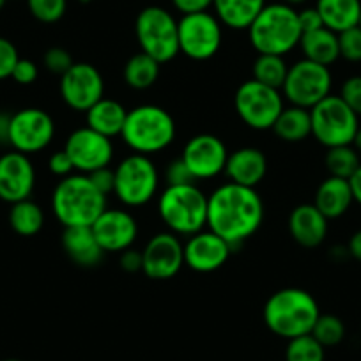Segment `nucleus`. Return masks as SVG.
Returning <instances> with one entry per match:
<instances>
[{
	"instance_id": "f257e3e1",
	"label": "nucleus",
	"mask_w": 361,
	"mask_h": 361,
	"mask_svg": "<svg viewBox=\"0 0 361 361\" xmlns=\"http://www.w3.org/2000/svg\"><path fill=\"white\" fill-rule=\"evenodd\" d=\"M264 220V202L255 188L225 183L207 197V227L234 248L252 238Z\"/></svg>"
},
{
	"instance_id": "f03ea898",
	"label": "nucleus",
	"mask_w": 361,
	"mask_h": 361,
	"mask_svg": "<svg viewBox=\"0 0 361 361\" xmlns=\"http://www.w3.org/2000/svg\"><path fill=\"white\" fill-rule=\"evenodd\" d=\"M264 322L271 333L286 340L310 335L321 310L308 290L289 289L276 290L264 305Z\"/></svg>"
},
{
	"instance_id": "7ed1b4c3",
	"label": "nucleus",
	"mask_w": 361,
	"mask_h": 361,
	"mask_svg": "<svg viewBox=\"0 0 361 361\" xmlns=\"http://www.w3.org/2000/svg\"><path fill=\"white\" fill-rule=\"evenodd\" d=\"M51 207L64 228L92 227L106 209V197L92 185L87 173H71L55 186Z\"/></svg>"
},
{
	"instance_id": "20e7f679",
	"label": "nucleus",
	"mask_w": 361,
	"mask_h": 361,
	"mask_svg": "<svg viewBox=\"0 0 361 361\" xmlns=\"http://www.w3.org/2000/svg\"><path fill=\"white\" fill-rule=\"evenodd\" d=\"M301 36L298 11L286 2L264 6L248 29L250 44L259 55L283 57L300 47Z\"/></svg>"
},
{
	"instance_id": "39448f33",
	"label": "nucleus",
	"mask_w": 361,
	"mask_h": 361,
	"mask_svg": "<svg viewBox=\"0 0 361 361\" xmlns=\"http://www.w3.org/2000/svg\"><path fill=\"white\" fill-rule=\"evenodd\" d=\"M123 140L135 154H156L169 147L176 138V123L165 109L158 105H140L128 110Z\"/></svg>"
},
{
	"instance_id": "423d86ee",
	"label": "nucleus",
	"mask_w": 361,
	"mask_h": 361,
	"mask_svg": "<svg viewBox=\"0 0 361 361\" xmlns=\"http://www.w3.org/2000/svg\"><path fill=\"white\" fill-rule=\"evenodd\" d=\"M163 224L176 235H193L207 225V195L193 185L166 186L158 199Z\"/></svg>"
},
{
	"instance_id": "0eeeda50",
	"label": "nucleus",
	"mask_w": 361,
	"mask_h": 361,
	"mask_svg": "<svg viewBox=\"0 0 361 361\" xmlns=\"http://www.w3.org/2000/svg\"><path fill=\"white\" fill-rule=\"evenodd\" d=\"M179 20L159 6L142 9L135 22V34L142 51L159 64L179 55Z\"/></svg>"
},
{
	"instance_id": "6e6552de",
	"label": "nucleus",
	"mask_w": 361,
	"mask_h": 361,
	"mask_svg": "<svg viewBox=\"0 0 361 361\" xmlns=\"http://www.w3.org/2000/svg\"><path fill=\"white\" fill-rule=\"evenodd\" d=\"M312 137L326 149L353 145L360 130V117L340 96L329 94L310 110Z\"/></svg>"
},
{
	"instance_id": "1a4fd4ad",
	"label": "nucleus",
	"mask_w": 361,
	"mask_h": 361,
	"mask_svg": "<svg viewBox=\"0 0 361 361\" xmlns=\"http://www.w3.org/2000/svg\"><path fill=\"white\" fill-rule=\"evenodd\" d=\"M114 195L128 207H140L154 199L159 186V173L149 156L131 154L114 170Z\"/></svg>"
},
{
	"instance_id": "9d476101",
	"label": "nucleus",
	"mask_w": 361,
	"mask_h": 361,
	"mask_svg": "<svg viewBox=\"0 0 361 361\" xmlns=\"http://www.w3.org/2000/svg\"><path fill=\"white\" fill-rule=\"evenodd\" d=\"M234 106L239 119L257 131L271 130L286 109L280 90L259 83L257 80H248L238 87Z\"/></svg>"
},
{
	"instance_id": "9b49d317",
	"label": "nucleus",
	"mask_w": 361,
	"mask_h": 361,
	"mask_svg": "<svg viewBox=\"0 0 361 361\" xmlns=\"http://www.w3.org/2000/svg\"><path fill=\"white\" fill-rule=\"evenodd\" d=\"M333 76L328 66L303 59L287 71L282 94L294 106L312 110L317 103L331 94Z\"/></svg>"
},
{
	"instance_id": "f8f14e48",
	"label": "nucleus",
	"mask_w": 361,
	"mask_h": 361,
	"mask_svg": "<svg viewBox=\"0 0 361 361\" xmlns=\"http://www.w3.org/2000/svg\"><path fill=\"white\" fill-rule=\"evenodd\" d=\"M179 54L192 61H209L221 48L224 30L220 20L209 11L180 16L179 23Z\"/></svg>"
},
{
	"instance_id": "ddd939ff",
	"label": "nucleus",
	"mask_w": 361,
	"mask_h": 361,
	"mask_svg": "<svg viewBox=\"0 0 361 361\" xmlns=\"http://www.w3.org/2000/svg\"><path fill=\"white\" fill-rule=\"evenodd\" d=\"M55 137V123L41 109H23L11 116L9 144L23 154H34L50 145Z\"/></svg>"
},
{
	"instance_id": "4468645a",
	"label": "nucleus",
	"mask_w": 361,
	"mask_h": 361,
	"mask_svg": "<svg viewBox=\"0 0 361 361\" xmlns=\"http://www.w3.org/2000/svg\"><path fill=\"white\" fill-rule=\"evenodd\" d=\"M61 98L75 112H87L105 94L102 73L89 62H75L61 76Z\"/></svg>"
},
{
	"instance_id": "2eb2a0df",
	"label": "nucleus",
	"mask_w": 361,
	"mask_h": 361,
	"mask_svg": "<svg viewBox=\"0 0 361 361\" xmlns=\"http://www.w3.org/2000/svg\"><path fill=\"white\" fill-rule=\"evenodd\" d=\"M73 166L78 173H92L110 166L114 159L112 138L90 130L89 126L78 128L68 137L64 145Z\"/></svg>"
},
{
	"instance_id": "dca6fc26",
	"label": "nucleus",
	"mask_w": 361,
	"mask_h": 361,
	"mask_svg": "<svg viewBox=\"0 0 361 361\" xmlns=\"http://www.w3.org/2000/svg\"><path fill=\"white\" fill-rule=\"evenodd\" d=\"M142 271L151 280H170L185 266V245L172 232H159L142 250Z\"/></svg>"
},
{
	"instance_id": "f3484780",
	"label": "nucleus",
	"mask_w": 361,
	"mask_h": 361,
	"mask_svg": "<svg viewBox=\"0 0 361 361\" xmlns=\"http://www.w3.org/2000/svg\"><path fill=\"white\" fill-rule=\"evenodd\" d=\"M183 161L197 179H213L225 172L228 151L216 135L202 133L190 138L183 149Z\"/></svg>"
},
{
	"instance_id": "a211bd4d",
	"label": "nucleus",
	"mask_w": 361,
	"mask_h": 361,
	"mask_svg": "<svg viewBox=\"0 0 361 361\" xmlns=\"http://www.w3.org/2000/svg\"><path fill=\"white\" fill-rule=\"evenodd\" d=\"M36 186V170L29 156L13 151L0 156V199L16 204L30 199Z\"/></svg>"
},
{
	"instance_id": "6ab92c4d",
	"label": "nucleus",
	"mask_w": 361,
	"mask_h": 361,
	"mask_svg": "<svg viewBox=\"0 0 361 361\" xmlns=\"http://www.w3.org/2000/svg\"><path fill=\"white\" fill-rule=\"evenodd\" d=\"M232 246L213 231H200L190 235L185 245V266L197 273H213L231 257Z\"/></svg>"
},
{
	"instance_id": "aec40b11",
	"label": "nucleus",
	"mask_w": 361,
	"mask_h": 361,
	"mask_svg": "<svg viewBox=\"0 0 361 361\" xmlns=\"http://www.w3.org/2000/svg\"><path fill=\"white\" fill-rule=\"evenodd\" d=\"M96 239L103 252L121 253L131 248L138 235V225L133 214L124 209H105L92 225Z\"/></svg>"
},
{
	"instance_id": "412c9836",
	"label": "nucleus",
	"mask_w": 361,
	"mask_h": 361,
	"mask_svg": "<svg viewBox=\"0 0 361 361\" xmlns=\"http://www.w3.org/2000/svg\"><path fill=\"white\" fill-rule=\"evenodd\" d=\"M328 218L314 206L301 204L289 214L290 238L303 248H317L328 235Z\"/></svg>"
},
{
	"instance_id": "4be33fe9",
	"label": "nucleus",
	"mask_w": 361,
	"mask_h": 361,
	"mask_svg": "<svg viewBox=\"0 0 361 361\" xmlns=\"http://www.w3.org/2000/svg\"><path fill=\"white\" fill-rule=\"evenodd\" d=\"M266 154L257 147H241L231 152L225 165V176L228 177V183L248 186V188H255L266 177Z\"/></svg>"
},
{
	"instance_id": "5701e85b",
	"label": "nucleus",
	"mask_w": 361,
	"mask_h": 361,
	"mask_svg": "<svg viewBox=\"0 0 361 361\" xmlns=\"http://www.w3.org/2000/svg\"><path fill=\"white\" fill-rule=\"evenodd\" d=\"M62 248L69 259L82 267H94L102 262L103 248L92 227H68L62 234Z\"/></svg>"
},
{
	"instance_id": "b1692460",
	"label": "nucleus",
	"mask_w": 361,
	"mask_h": 361,
	"mask_svg": "<svg viewBox=\"0 0 361 361\" xmlns=\"http://www.w3.org/2000/svg\"><path fill=\"white\" fill-rule=\"evenodd\" d=\"M353 202L354 197L349 180L329 176L328 179H324L319 185L317 192H315L314 206L328 220H335V218L343 216L349 211V207L353 206Z\"/></svg>"
},
{
	"instance_id": "393cba45",
	"label": "nucleus",
	"mask_w": 361,
	"mask_h": 361,
	"mask_svg": "<svg viewBox=\"0 0 361 361\" xmlns=\"http://www.w3.org/2000/svg\"><path fill=\"white\" fill-rule=\"evenodd\" d=\"M264 6L266 0H213L214 16L234 30H248Z\"/></svg>"
},
{
	"instance_id": "a878e982",
	"label": "nucleus",
	"mask_w": 361,
	"mask_h": 361,
	"mask_svg": "<svg viewBox=\"0 0 361 361\" xmlns=\"http://www.w3.org/2000/svg\"><path fill=\"white\" fill-rule=\"evenodd\" d=\"M87 126L105 137L114 138L123 133L128 110L116 99L102 98L94 106L87 110Z\"/></svg>"
},
{
	"instance_id": "bb28decb",
	"label": "nucleus",
	"mask_w": 361,
	"mask_h": 361,
	"mask_svg": "<svg viewBox=\"0 0 361 361\" xmlns=\"http://www.w3.org/2000/svg\"><path fill=\"white\" fill-rule=\"evenodd\" d=\"M315 9L321 15L322 25L340 34L360 23L361 0H317Z\"/></svg>"
},
{
	"instance_id": "cd10ccee",
	"label": "nucleus",
	"mask_w": 361,
	"mask_h": 361,
	"mask_svg": "<svg viewBox=\"0 0 361 361\" xmlns=\"http://www.w3.org/2000/svg\"><path fill=\"white\" fill-rule=\"evenodd\" d=\"M300 47L307 61L317 62V64L328 66V68L340 59L338 34L326 27L303 34Z\"/></svg>"
},
{
	"instance_id": "c85d7f7f",
	"label": "nucleus",
	"mask_w": 361,
	"mask_h": 361,
	"mask_svg": "<svg viewBox=\"0 0 361 361\" xmlns=\"http://www.w3.org/2000/svg\"><path fill=\"white\" fill-rule=\"evenodd\" d=\"M271 130L275 131L276 137L282 138L283 142H290V144L307 140L312 135L310 110L294 105L287 106L282 110Z\"/></svg>"
},
{
	"instance_id": "c756f323",
	"label": "nucleus",
	"mask_w": 361,
	"mask_h": 361,
	"mask_svg": "<svg viewBox=\"0 0 361 361\" xmlns=\"http://www.w3.org/2000/svg\"><path fill=\"white\" fill-rule=\"evenodd\" d=\"M124 82L135 90H145L158 82L159 76V62L152 57L145 55L144 51L135 54L128 59L124 64Z\"/></svg>"
},
{
	"instance_id": "7c9ffc66",
	"label": "nucleus",
	"mask_w": 361,
	"mask_h": 361,
	"mask_svg": "<svg viewBox=\"0 0 361 361\" xmlns=\"http://www.w3.org/2000/svg\"><path fill=\"white\" fill-rule=\"evenodd\" d=\"M9 224H11V228L16 234L23 235V238H30V235H36L43 228L44 213L30 199L20 200V202L11 204Z\"/></svg>"
},
{
	"instance_id": "2f4dec72",
	"label": "nucleus",
	"mask_w": 361,
	"mask_h": 361,
	"mask_svg": "<svg viewBox=\"0 0 361 361\" xmlns=\"http://www.w3.org/2000/svg\"><path fill=\"white\" fill-rule=\"evenodd\" d=\"M252 71L253 80L267 87H273V89L282 90L289 66L286 64L283 57H280V55H259L253 62Z\"/></svg>"
},
{
	"instance_id": "473e14b6",
	"label": "nucleus",
	"mask_w": 361,
	"mask_h": 361,
	"mask_svg": "<svg viewBox=\"0 0 361 361\" xmlns=\"http://www.w3.org/2000/svg\"><path fill=\"white\" fill-rule=\"evenodd\" d=\"M324 165L328 169L329 176L349 180L357 170V166L361 165V156L357 154L353 145H340V147L328 149Z\"/></svg>"
},
{
	"instance_id": "72a5a7b5",
	"label": "nucleus",
	"mask_w": 361,
	"mask_h": 361,
	"mask_svg": "<svg viewBox=\"0 0 361 361\" xmlns=\"http://www.w3.org/2000/svg\"><path fill=\"white\" fill-rule=\"evenodd\" d=\"M322 347H335L345 336V326H343L342 319L336 315L324 314L319 315L317 322L314 324V329L310 333Z\"/></svg>"
},
{
	"instance_id": "f704fd0d",
	"label": "nucleus",
	"mask_w": 361,
	"mask_h": 361,
	"mask_svg": "<svg viewBox=\"0 0 361 361\" xmlns=\"http://www.w3.org/2000/svg\"><path fill=\"white\" fill-rule=\"evenodd\" d=\"M326 347H322L312 335L289 340L286 349V361H324Z\"/></svg>"
},
{
	"instance_id": "c9c22d12",
	"label": "nucleus",
	"mask_w": 361,
	"mask_h": 361,
	"mask_svg": "<svg viewBox=\"0 0 361 361\" xmlns=\"http://www.w3.org/2000/svg\"><path fill=\"white\" fill-rule=\"evenodd\" d=\"M27 6L37 22L55 23L66 15L68 0H27Z\"/></svg>"
},
{
	"instance_id": "e433bc0d",
	"label": "nucleus",
	"mask_w": 361,
	"mask_h": 361,
	"mask_svg": "<svg viewBox=\"0 0 361 361\" xmlns=\"http://www.w3.org/2000/svg\"><path fill=\"white\" fill-rule=\"evenodd\" d=\"M340 57L349 62H361V27L356 25L338 34Z\"/></svg>"
},
{
	"instance_id": "4c0bfd02",
	"label": "nucleus",
	"mask_w": 361,
	"mask_h": 361,
	"mask_svg": "<svg viewBox=\"0 0 361 361\" xmlns=\"http://www.w3.org/2000/svg\"><path fill=\"white\" fill-rule=\"evenodd\" d=\"M340 98L345 102V105L349 106L357 117H361V75L349 76V78L342 83Z\"/></svg>"
},
{
	"instance_id": "58836bf2",
	"label": "nucleus",
	"mask_w": 361,
	"mask_h": 361,
	"mask_svg": "<svg viewBox=\"0 0 361 361\" xmlns=\"http://www.w3.org/2000/svg\"><path fill=\"white\" fill-rule=\"evenodd\" d=\"M73 64H75V62H73L71 54L61 47L50 48V50L44 54V68L50 73H55V75L62 76Z\"/></svg>"
},
{
	"instance_id": "ea45409f",
	"label": "nucleus",
	"mask_w": 361,
	"mask_h": 361,
	"mask_svg": "<svg viewBox=\"0 0 361 361\" xmlns=\"http://www.w3.org/2000/svg\"><path fill=\"white\" fill-rule=\"evenodd\" d=\"M165 179L169 186L193 185V183H195V177L190 172V169L186 166V163L183 161V158H177L169 163V166H166L165 170Z\"/></svg>"
},
{
	"instance_id": "a19ab883",
	"label": "nucleus",
	"mask_w": 361,
	"mask_h": 361,
	"mask_svg": "<svg viewBox=\"0 0 361 361\" xmlns=\"http://www.w3.org/2000/svg\"><path fill=\"white\" fill-rule=\"evenodd\" d=\"M18 61V50L15 44L6 37H0V80L11 78V73Z\"/></svg>"
},
{
	"instance_id": "79ce46f5",
	"label": "nucleus",
	"mask_w": 361,
	"mask_h": 361,
	"mask_svg": "<svg viewBox=\"0 0 361 361\" xmlns=\"http://www.w3.org/2000/svg\"><path fill=\"white\" fill-rule=\"evenodd\" d=\"M37 76H39V69H37L36 62L29 61V59H20L11 73V78L20 85H32Z\"/></svg>"
},
{
	"instance_id": "37998d69",
	"label": "nucleus",
	"mask_w": 361,
	"mask_h": 361,
	"mask_svg": "<svg viewBox=\"0 0 361 361\" xmlns=\"http://www.w3.org/2000/svg\"><path fill=\"white\" fill-rule=\"evenodd\" d=\"M90 180H92V185L103 193V195H110L114 193V185H116V173L110 166H105V169H99L96 172L89 173Z\"/></svg>"
},
{
	"instance_id": "c03bdc74",
	"label": "nucleus",
	"mask_w": 361,
	"mask_h": 361,
	"mask_svg": "<svg viewBox=\"0 0 361 361\" xmlns=\"http://www.w3.org/2000/svg\"><path fill=\"white\" fill-rule=\"evenodd\" d=\"M48 169H50V172L55 173V176L66 177V176H71L75 166H73L68 152L62 149V151L54 152V154L50 156V159H48Z\"/></svg>"
},
{
	"instance_id": "a18cd8bd",
	"label": "nucleus",
	"mask_w": 361,
	"mask_h": 361,
	"mask_svg": "<svg viewBox=\"0 0 361 361\" xmlns=\"http://www.w3.org/2000/svg\"><path fill=\"white\" fill-rule=\"evenodd\" d=\"M173 8L180 15H195V13H206L213 8V0H172Z\"/></svg>"
},
{
	"instance_id": "49530a36",
	"label": "nucleus",
	"mask_w": 361,
	"mask_h": 361,
	"mask_svg": "<svg viewBox=\"0 0 361 361\" xmlns=\"http://www.w3.org/2000/svg\"><path fill=\"white\" fill-rule=\"evenodd\" d=\"M298 20H300V27H301V32L307 34L312 32V30H317L321 29L322 25V18L319 15V11L315 8H307L303 11L298 13Z\"/></svg>"
},
{
	"instance_id": "de8ad7c7",
	"label": "nucleus",
	"mask_w": 361,
	"mask_h": 361,
	"mask_svg": "<svg viewBox=\"0 0 361 361\" xmlns=\"http://www.w3.org/2000/svg\"><path fill=\"white\" fill-rule=\"evenodd\" d=\"M119 264L126 273H138V271H142V266H144L142 252H138V250H133V248L124 250V252H121Z\"/></svg>"
},
{
	"instance_id": "09e8293b",
	"label": "nucleus",
	"mask_w": 361,
	"mask_h": 361,
	"mask_svg": "<svg viewBox=\"0 0 361 361\" xmlns=\"http://www.w3.org/2000/svg\"><path fill=\"white\" fill-rule=\"evenodd\" d=\"M347 252L353 259L360 260L361 262V231L354 232L349 239V245H347Z\"/></svg>"
},
{
	"instance_id": "8fccbe9b",
	"label": "nucleus",
	"mask_w": 361,
	"mask_h": 361,
	"mask_svg": "<svg viewBox=\"0 0 361 361\" xmlns=\"http://www.w3.org/2000/svg\"><path fill=\"white\" fill-rule=\"evenodd\" d=\"M349 185H350V190H353L354 202H357L361 206V165L357 166V170L349 179Z\"/></svg>"
},
{
	"instance_id": "3c124183",
	"label": "nucleus",
	"mask_w": 361,
	"mask_h": 361,
	"mask_svg": "<svg viewBox=\"0 0 361 361\" xmlns=\"http://www.w3.org/2000/svg\"><path fill=\"white\" fill-rule=\"evenodd\" d=\"M9 124H11V116L0 114V144H9Z\"/></svg>"
},
{
	"instance_id": "603ef678",
	"label": "nucleus",
	"mask_w": 361,
	"mask_h": 361,
	"mask_svg": "<svg viewBox=\"0 0 361 361\" xmlns=\"http://www.w3.org/2000/svg\"><path fill=\"white\" fill-rule=\"evenodd\" d=\"M353 147L356 149L357 151V154L361 156V126H360V130H357V133H356V137H354V142H353Z\"/></svg>"
},
{
	"instance_id": "864d4df0",
	"label": "nucleus",
	"mask_w": 361,
	"mask_h": 361,
	"mask_svg": "<svg viewBox=\"0 0 361 361\" xmlns=\"http://www.w3.org/2000/svg\"><path fill=\"white\" fill-rule=\"evenodd\" d=\"M283 2H286V4H289V6H298V4H305V2H307V0H283Z\"/></svg>"
},
{
	"instance_id": "5fc2aeb1",
	"label": "nucleus",
	"mask_w": 361,
	"mask_h": 361,
	"mask_svg": "<svg viewBox=\"0 0 361 361\" xmlns=\"http://www.w3.org/2000/svg\"><path fill=\"white\" fill-rule=\"evenodd\" d=\"M4 6H6V0H0V9L4 8Z\"/></svg>"
},
{
	"instance_id": "6e6d98bb",
	"label": "nucleus",
	"mask_w": 361,
	"mask_h": 361,
	"mask_svg": "<svg viewBox=\"0 0 361 361\" xmlns=\"http://www.w3.org/2000/svg\"><path fill=\"white\" fill-rule=\"evenodd\" d=\"M4 361H22V360H4Z\"/></svg>"
},
{
	"instance_id": "4d7b16f0",
	"label": "nucleus",
	"mask_w": 361,
	"mask_h": 361,
	"mask_svg": "<svg viewBox=\"0 0 361 361\" xmlns=\"http://www.w3.org/2000/svg\"><path fill=\"white\" fill-rule=\"evenodd\" d=\"M357 25H360V27H361V13H360V23H357Z\"/></svg>"
}]
</instances>
